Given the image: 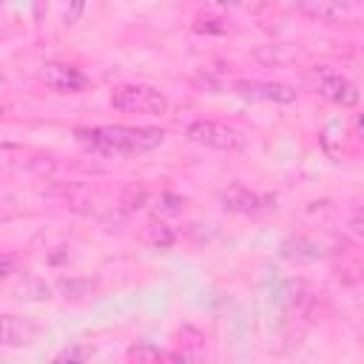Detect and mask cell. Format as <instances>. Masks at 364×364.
Returning <instances> with one entry per match:
<instances>
[{
    "label": "cell",
    "mask_w": 364,
    "mask_h": 364,
    "mask_svg": "<svg viewBox=\"0 0 364 364\" xmlns=\"http://www.w3.org/2000/svg\"><path fill=\"white\" fill-rule=\"evenodd\" d=\"M74 139L100 156H139L165 142L162 128H131V125H100L74 128Z\"/></svg>",
    "instance_id": "1"
},
{
    "label": "cell",
    "mask_w": 364,
    "mask_h": 364,
    "mask_svg": "<svg viewBox=\"0 0 364 364\" xmlns=\"http://www.w3.org/2000/svg\"><path fill=\"white\" fill-rule=\"evenodd\" d=\"M111 105L122 114H165L168 97L151 85H119L111 94Z\"/></svg>",
    "instance_id": "2"
},
{
    "label": "cell",
    "mask_w": 364,
    "mask_h": 364,
    "mask_svg": "<svg viewBox=\"0 0 364 364\" xmlns=\"http://www.w3.org/2000/svg\"><path fill=\"white\" fill-rule=\"evenodd\" d=\"M188 139L191 142H199V145H208L213 151H242L245 148V134L225 125V122H213V119H193L188 125Z\"/></svg>",
    "instance_id": "3"
},
{
    "label": "cell",
    "mask_w": 364,
    "mask_h": 364,
    "mask_svg": "<svg viewBox=\"0 0 364 364\" xmlns=\"http://www.w3.org/2000/svg\"><path fill=\"white\" fill-rule=\"evenodd\" d=\"M313 77H316V91L321 97H327L330 102H336L341 108H353L358 102V88L344 74H338V71H333L327 65H318L313 71Z\"/></svg>",
    "instance_id": "4"
},
{
    "label": "cell",
    "mask_w": 364,
    "mask_h": 364,
    "mask_svg": "<svg viewBox=\"0 0 364 364\" xmlns=\"http://www.w3.org/2000/svg\"><path fill=\"white\" fill-rule=\"evenodd\" d=\"M230 91L239 94L242 100L250 102H293L296 100V88L284 85V82H262V80H233Z\"/></svg>",
    "instance_id": "5"
},
{
    "label": "cell",
    "mask_w": 364,
    "mask_h": 364,
    "mask_svg": "<svg viewBox=\"0 0 364 364\" xmlns=\"http://www.w3.org/2000/svg\"><path fill=\"white\" fill-rule=\"evenodd\" d=\"M338 247H341V242H336V239L321 242L316 236H290L282 242V256L290 262H316V259L338 253Z\"/></svg>",
    "instance_id": "6"
},
{
    "label": "cell",
    "mask_w": 364,
    "mask_h": 364,
    "mask_svg": "<svg viewBox=\"0 0 364 364\" xmlns=\"http://www.w3.org/2000/svg\"><path fill=\"white\" fill-rule=\"evenodd\" d=\"M40 80L46 82V88H51L57 94H77L82 88H88V77L68 63H46L40 68Z\"/></svg>",
    "instance_id": "7"
},
{
    "label": "cell",
    "mask_w": 364,
    "mask_h": 364,
    "mask_svg": "<svg viewBox=\"0 0 364 364\" xmlns=\"http://www.w3.org/2000/svg\"><path fill=\"white\" fill-rule=\"evenodd\" d=\"M219 202L230 213H256L262 208H270L276 202V196H262V193H253L242 185H230L228 191L219 193Z\"/></svg>",
    "instance_id": "8"
},
{
    "label": "cell",
    "mask_w": 364,
    "mask_h": 364,
    "mask_svg": "<svg viewBox=\"0 0 364 364\" xmlns=\"http://www.w3.org/2000/svg\"><path fill=\"white\" fill-rule=\"evenodd\" d=\"M293 6L318 23H338L347 17V0H293Z\"/></svg>",
    "instance_id": "9"
},
{
    "label": "cell",
    "mask_w": 364,
    "mask_h": 364,
    "mask_svg": "<svg viewBox=\"0 0 364 364\" xmlns=\"http://www.w3.org/2000/svg\"><path fill=\"white\" fill-rule=\"evenodd\" d=\"M37 336V327L28 318L20 316H3V327H0V338L6 347H23L31 344V338Z\"/></svg>",
    "instance_id": "10"
},
{
    "label": "cell",
    "mask_w": 364,
    "mask_h": 364,
    "mask_svg": "<svg viewBox=\"0 0 364 364\" xmlns=\"http://www.w3.org/2000/svg\"><path fill=\"white\" fill-rule=\"evenodd\" d=\"M176 344L182 347V353H185L188 358H199V353H202V347H205V336H202L196 327L185 324V327L176 330Z\"/></svg>",
    "instance_id": "11"
},
{
    "label": "cell",
    "mask_w": 364,
    "mask_h": 364,
    "mask_svg": "<svg viewBox=\"0 0 364 364\" xmlns=\"http://www.w3.org/2000/svg\"><path fill=\"white\" fill-rule=\"evenodd\" d=\"M48 284L40 282V279H31V276H23V282L14 287V299H26V301H43L48 299Z\"/></svg>",
    "instance_id": "12"
},
{
    "label": "cell",
    "mask_w": 364,
    "mask_h": 364,
    "mask_svg": "<svg viewBox=\"0 0 364 364\" xmlns=\"http://www.w3.org/2000/svg\"><path fill=\"white\" fill-rule=\"evenodd\" d=\"M173 239H176V233H173L165 222H151V225L145 228V242H148L151 247L165 250V247H171V245H173Z\"/></svg>",
    "instance_id": "13"
},
{
    "label": "cell",
    "mask_w": 364,
    "mask_h": 364,
    "mask_svg": "<svg viewBox=\"0 0 364 364\" xmlns=\"http://www.w3.org/2000/svg\"><path fill=\"white\" fill-rule=\"evenodd\" d=\"M125 358L128 361H168V353H162L159 347H154L148 341H139L125 350Z\"/></svg>",
    "instance_id": "14"
},
{
    "label": "cell",
    "mask_w": 364,
    "mask_h": 364,
    "mask_svg": "<svg viewBox=\"0 0 364 364\" xmlns=\"http://www.w3.org/2000/svg\"><path fill=\"white\" fill-rule=\"evenodd\" d=\"M122 208L125 210H134V208H139L142 202H145V188H136V185H125L122 188Z\"/></svg>",
    "instance_id": "15"
},
{
    "label": "cell",
    "mask_w": 364,
    "mask_h": 364,
    "mask_svg": "<svg viewBox=\"0 0 364 364\" xmlns=\"http://www.w3.org/2000/svg\"><path fill=\"white\" fill-rule=\"evenodd\" d=\"M193 28H196V31H216V34H225V31H228V23L219 20V17H196Z\"/></svg>",
    "instance_id": "16"
},
{
    "label": "cell",
    "mask_w": 364,
    "mask_h": 364,
    "mask_svg": "<svg viewBox=\"0 0 364 364\" xmlns=\"http://www.w3.org/2000/svg\"><path fill=\"white\" fill-rule=\"evenodd\" d=\"M182 205H185V199L176 196V193H162V196H159V210H162V213H179Z\"/></svg>",
    "instance_id": "17"
},
{
    "label": "cell",
    "mask_w": 364,
    "mask_h": 364,
    "mask_svg": "<svg viewBox=\"0 0 364 364\" xmlns=\"http://www.w3.org/2000/svg\"><path fill=\"white\" fill-rule=\"evenodd\" d=\"M91 355L88 347H65L63 353H57V361H85Z\"/></svg>",
    "instance_id": "18"
},
{
    "label": "cell",
    "mask_w": 364,
    "mask_h": 364,
    "mask_svg": "<svg viewBox=\"0 0 364 364\" xmlns=\"http://www.w3.org/2000/svg\"><path fill=\"white\" fill-rule=\"evenodd\" d=\"M347 228H350V233H353V236L364 239V208H355V210L350 213V219H347Z\"/></svg>",
    "instance_id": "19"
},
{
    "label": "cell",
    "mask_w": 364,
    "mask_h": 364,
    "mask_svg": "<svg viewBox=\"0 0 364 364\" xmlns=\"http://www.w3.org/2000/svg\"><path fill=\"white\" fill-rule=\"evenodd\" d=\"M85 3H88V0H71V3H68V11H65V23H68V26H74V23L82 17Z\"/></svg>",
    "instance_id": "20"
},
{
    "label": "cell",
    "mask_w": 364,
    "mask_h": 364,
    "mask_svg": "<svg viewBox=\"0 0 364 364\" xmlns=\"http://www.w3.org/2000/svg\"><path fill=\"white\" fill-rule=\"evenodd\" d=\"M11 270H14V256L11 253H3V276H11Z\"/></svg>",
    "instance_id": "21"
},
{
    "label": "cell",
    "mask_w": 364,
    "mask_h": 364,
    "mask_svg": "<svg viewBox=\"0 0 364 364\" xmlns=\"http://www.w3.org/2000/svg\"><path fill=\"white\" fill-rule=\"evenodd\" d=\"M202 3H219V6H236L239 0H202Z\"/></svg>",
    "instance_id": "22"
},
{
    "label": "cell",
    "mask_w": 364,
    "mask_h": 364,
    "mask_svg": "<svg viewBox=\"0 0 364 364\" xmlns=\"http://www.w3.org/2000/svg\"><path fill=\"white\" fill-rule=\"evenodd\" d=\"M358 125H361V128H364V117H361V119H358Z\"/></svg>",
    "instance_id": "23"
},
{
    "label": "cell",
    "mask_w": 364,
    "mask_h": 364,
    "mask_svg": "<svg viewBox=\"0 0 364 364\" xmlns=\"http://www.w3.org/2000/svg\"><path fill=\"white\" fill-rule=\"evenodd\" d=\"M347 3H350V0H347Z\"/></svg>",
    "instance_id": "24"
}]
</instances>
